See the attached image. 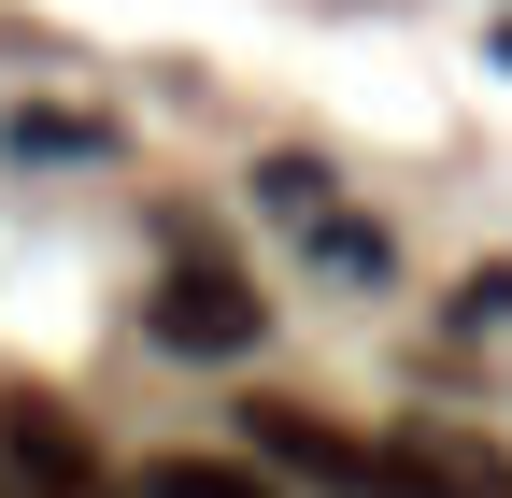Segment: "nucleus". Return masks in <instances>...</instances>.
<instances>
[{"label":"nucleus","mask_w":512,"mask_h":498,"mask_svg":"<svg viewBox=\"0 0 512 498\" xmlns=\"http://www.w3.org/2000/svg\"><path fill=\"white\" fill-rule=\"evenodd\" d=\"M157 342H171V356H242V342H256V285L214 271V257H185V271L157 285Z\"/></svg>","instance_id":"obj_3"},{"label":"nucleus","mask_w":512,"mask_h":498,"mask_svg":"<svg viewBox=\"0 0 512 498\" xmlns=\"http://www.w3.org/2000/svg\"><path fill=\"white\" fill-rule=\"evenodd\" d=\"M470 498H512V470H470Z\"/></svg>","instance_id":"obj_6"},{"label":"nucleus","mask_w":512,"mask_h":498,"mask_svg":"<svg viewBox=\"0 0 512 498\" xmlns=\"http://www.w3.org/2000/svg\"><path fill=\"white\" fill-rule=\"evenodd\" d=\"M242 442H256V456H285L299 484H342V498H470L456 456H427V442H356V427L285 413V399H256V413H242Z\"/></svg>","instance_id":"obj_1"},{"label":"nucleus","mask_w":512,"mask_h":498,"mask_svg":"<svg viewBox=\"0 0 512 498\" xmlns=\"http://www.w3.org/2000/svg\"><path fill=\"white\" fill-rule=\"evenodd\" d=\"M484 314H512V271H470L456 285V328H484Z\"/></svg>","instance_id":"obj_5"},{"label":"nucleus","mask_w":512,"mask_h":498,"mask_svg":"<svg viewBox=\"0 0 512 498\" xmlns=\"http://www.w3.org/2000/svg\"><path fill=\"white\" fill-rule=\"evenodd\" d=\"M0 498H114L57 399H0Z\"/></svg>","instance_id":"obj_2"},{"label":"nucleus","mask_w":512,"mask_h":498,"mask_svg":"<svg viewBox=\"0 0 512 498\" xmlns=\"http://www.w3.org/2000/svg\"><path fill=\"white\" fill-rule=\"evenodd\" d=\"M143 498H271V484L228 470V456H157V470H143Z\"/></svg>","instance_id":"obj_4"}]
</instances>
